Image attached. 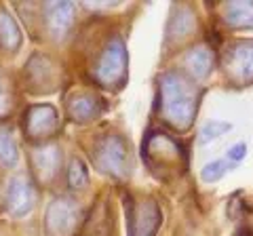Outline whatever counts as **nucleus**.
Here are the masks:
<instances>
[{"label":"nucleus","mask_w":253,"mask_h":236,"mask_svg":"<svg viewBox=\"0 0 253 236\" xmlns=\"http://www.w3.org/2000/svg\"><path fill=\"white\" fill-rule=\"evenodd\" d=\"M196 112V99L190 82L179 74L163 76V114L175 127H188Z\"/></svg>","instance_id":"nucleus-1"},{"label":"nucleus","mask_w":253,"mask_h":236,"mask_svg":"<svg viewBox=\"0 0 253 236\" xmlns=\"http://www.w3.org/2000/svg\"><path fill=\"white\" fill-rule=\"evenodd\" d=\"M161 226V209L154 200H141L129 209V236H154Z\"/></svg>","instance_id":"nucleus-2"},{"label":"nucleus","mask_w":253,"mask_h":236,"mask_svg":"<svg viewBox=\"0 0 253 236\" xmlns=\"http://www.w3.org/2000/svg\"><path fill=\"white\" fill-rule=\"evenodd\" d=\"M78 219V207L66 198L55 200L46 211V232L51 236H66L74 230Z\"/></svg>","instance_id":"nucleus-3"},{"label":"nucleus","mask_w":253,"mask_h":236,"mask_svg":"<svg viewBox=\"0 0 253 236\" xmlns=\"http://www.w3.org/2000/svg\"><path fill=\"white\" fill-rule=\"evenodd\" d=\"M97 74H99L101 80L108 82V84L123 78V74H125V46L118 38H114V40L108 44L104 57L99 61Z\"/></svg>","instance_id":"nucleus-4"},{"label":"nucleus","mask_w":253,"mask_h":236,"mask_svg":"<svg viewBox=\"0 0 253 236\" xmlns=\"http://www.w3.org/2000/svg\"><path fill=\"white\" fill-rule=\"evenodd\" d=\"M34 186H32L26 177H17L11 182V188H9V209L13 215H26L30 213L32 204H34Z\"/></svg>","instance_id":"nucleus-5"},{"label":"nucleus","mask_w":253,"mask_h":236,"mask_svg":"<svg viewBox=\"0 0 253 236\" xmlns=\"http://www.w3.org/2000/svg\"><path fill=\"white\" fill-rule=\"evenodd\" d=\"M99 160H101V167L108 169V173L123 175L125 164H126V150H125L123 141L116 137L108 139L106 144L99 148Z\"/></svg>","instance_id":"nucleus-6"},{"label":"nucleus","mask_w":253,"mask_h":236,"mask_svg":"<svg viewBox=\"0 0 253 236\" xmlns=\"http://www.w3.org/2000/svg\"><path fill=\"white\" fill-rule=\"evenodd\" d=\"M55 110L49 106H36L30 108L28 118H26V127L28 133L32 137H42L49 135V133L55 129Z\"/></svg>","instance_id":"nucleus-7"},{"label":"nucleus","mask_w":253,"mask_h":236,"mask_svg":"<svg viewBox=\"0 0 253 236\" xmlns=\"http://www.w3.org/2000/svg\"><path fill=\"white\" fill-rule=\"evenodd\" d=\"M230 70L241 80L253 78V42H241L230 51Z\"/></svg>","instance_id":"nucleus-8"},{"label":"nucleus","mask_w":253,"mask_h":236,"mask_svg":"<svg viewBox=\"0 0 253 236\" xmlns=\"http://www.w3.org/2000/svg\"><path fill=\"white\" fill-rule=\"evenodd\" d=\"M226 21L239 28H253V2H232L226 6Z\"/></svg>","instance_id":"nucleus-9"},{"label":"nucleus","mask_w":253,"mask_h":236,"mask_svg":"<svg viewBox=\"0 0 253 236\" xmlns=\"http://www.w3.org/2000/svg\"><path fill=\"white\" fill-rule=\"evenodd\" d=\"M74 6L72 4H53L49 9V17H51V26L55 34H63L70 28V15H72Z\"/></svg>","instance_id":"nucleus-10"},{"label":"nucleus","mask_w":253,"mask_h":236,"mask_svg":"<svg viewBox=\"0 0 253 236\" xmlns=\"http://www.w3.org/2000/svg\"><path fill=\"white\" fill-rule=\"evenodd\" d=\"M0 40H2V44L6 46V49H15L17 42H19L17 28H15L13 19L4 13H0Z\"/></svg>","instance_id":"nucleus-11"},{"label":"nucleus","mask_w":253,"mask_h":236,"mask_svg":"<svg viewBox=\"0 0 253 236\" xmlns=\"http://www.w3.org/2000/svg\"><path fill=\"white\" fill-rule=\"evenodd\" d=\"M188 66L192 68V72L196 76H205L209 72V68H211V55H209V51H205V49L192 51V55L188 57Z\"/></svg>","instance_id":"nucleus-12"},{"label":"nucleus","mask_w":253,"mask_h":236,"mask_svg":"<svg viewBox=\"0 0 253 236\" xmlns=\"http://www.w3.org/2000/svg\"><path fill=\"white\" fill-rule=\"evenodd\" d=\"M0 160L4 164H13L17 160V148H15V141L11 139V133L0 131Z\"/></svg>","instance_id":"nucleus-13"},{"label":"nucleus","mask_w":253,"mask_h":236,"mask_svg":"<svg viewBox=\"0 0 253 236\" xmlns=\"http://www.w3.org/2000/svg\"><path fill=\"white\" fill-rule=\"evenodd\" d=\"M226 131H230V124H228V122L211 120V122H207V124H205V127L201 129V141H203V144H207V141L219 137L221 133H226Z\"/></svg>","instance_id":"nucleus-14"},{"label":"nucleus","mask_w":253,"mask_h":236,"mask_svg":"<svg viewBox=\"0 0 253 236\" xmlns=\"http://www.w3.org/2000/svg\"><path fill=\"white\" fill-rule=\"evenodd\" d=\"M72 116L74 118H78L81 122H84L86 118H91L93 114H95V104H93V99H89V97H84V99H74V104H72Z\"/></svg>","instance_id":"nucleus-15"},{"label":"nucleus","mask_w":253,"mask_h":236,"mask_svg":"<svg viewBox=\"0 0 253 236\" xmlns=\"http://www.w3.org/2000/svg\"><path fill=\"white\" fill-rule=\"evenodd\" d=\"M89 182V175L84 171V164L81 160H74L72 167H70V186L72 188H84Z\"/></svg>","instance_id":"nucleus-16"},{"label":"nucleus","mask_w":253,"mask_h":236,"mask_svg":"<svg viewBox=\"0 0 253 236\" xmlns=\"http://www.w3.org/2000/svg\"><path fill=\"white\" fill-rule=\"evenodd\" d=\"M228 169V160H213L203 169V179L205 182H217Z\"/></svg>","instance_id":"nucleus-17"},{"label":"nucleus","mask_w":253,"mask_h":236,"mask_svg":"<svg viewBox=\"0 0 253 236\" xmlns=\"http://www.w3.org/2000/svg\"><path fill=\"white\" fill-rule=\"evenodd\" d=\"M245 154H247V146L245 144H236L234 148H230V152H228L226 160H232V162H239L245 158Z\"/></svg>","instance_id":"nucleus-18"},{"label":"nucleus","mask_w":253,"mask_h":236,"mask_svg":"<svg viewBox=\"0 0 253 236\" xmlns=\"http://www.w3.org/2000/svg\"><path fill=\"white\" fill-rule=\"evenodd\" d=\"M0 86H2V84H0ZM0 93H2V89H0ZM0 110H4V108H2V106H0Z\"/></svg>","instance_id":"nucleus-19"}]
</instances>
